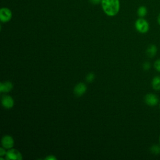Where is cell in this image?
<instances>
[{"label":"cell","mask_w":160,"mask_h":160,"mask_svg":"<svg viewBox=\"0 0 160 160\" xmlns=\"http://www.w3.org/2000/svg\"><path fill=\"white\" fill-rule=\"evenodd\" d=\"M149 150L152 154L154 155H158L160 154V145L158 144H153L150 147Z\"/></svg>","instance_id":"obj_13"},{"label":"cell","mask_w":160,"mask_h":160,"mask_svg":"<svg viewBox=\"0 0 160 160\" xmlns=\"http://www.w3.org/2000/svg\"><path fill=\"white\" fill-rule=\"evenodd\" d=\"M12 18V12L8 8H1L0 9V20L2 22H7Z\"/></svg>","instance_id":"obj_4"},{"label":"cell","mask_w":160,"mask_h":160,"mask_svg":"<svg viewBox=\"0 0 160 160\" xmlns=\"http://www.w3.org/2000/svg\"><path fill=\"white\" fill-rule=\"evenodd\" d=\"M1 102L3 107L6 109L11 108L14 105V100L13 99L8 95L3 96L1 99Z\"/></svg>","instance_id":"obj_8"},{"label":"cell","mask_w":160,"mask_h":160,"mask_svg":"<svg viewBox=\"0 0 160 160\" xmlns=\"http://www.w3.org/2000/svg\"><path fill=\"white\" fill-rule=\"evenodd\" d=\"M1 144L5 149L12 148L14 146L13 138L9 135L4 136L1 139Z\"/></svg>","instance_id":"obj_5"},{"label":"cell","mask_w":160,"mask_h":160,"mask_svg":"<svg viewBox=\"0 0 160 160\" xmlns=\"http://www.w3.org/2000/svg\"><path fill=\"white\" fill-rule=\"evenodd\" d=\"M157 22H158V24L160 26V12H159V14L158 16V18H157Z\"/></svg>","instance_id":"obj_19"},{"label":"cell","mask_w":160,"mask_h":160,"mask_svg":"<svg viewBox=\"0 0 160 160\" xmlns=\"http://www.w3.org/2000/svg\"><path fill=\"white\" fill-rule=\"evenodd\" d=\"M7 159H21V153L16 149H9L6 154Z\"/></svg>","instance_id":"obj_6"},{"label":"cell","mask_w":160,"mask_h":160,"mask_svg":"<svg viewBox=\"0 0 160 160\" xmlns=\"http://www.w3.org/2000/svg\"><path fill=\"white\" fill-rule=\"evenodd\" d=\"M158 52V48L154 44L149 45L146 49V54L149 58H153L156 56Z\"/></svg>","instance_id":"obj_10"},{"label":"cell","mask_w":160,"mask_h":160,"mask_svg":"<svg viewBox=\"0 0 160 160\" xmlns=\"http://www.w3.org/2000/svg\"><path fill=\"white\" fill-rule=\"evenodd\" d=\"M144 102L148 106L154 107L158 104L159 98L155 94L148 93L144 96Z\"/></svg>","instance_id":"obj_3"},{"label":"cell","mask_w":160,"mask_h":160,"mask_svg":"<svg viewBox=\"0 0 160 160\" xmlns=\"http://www.w3.org/2000/svg\"><path fill=\"white\" fill-rule=\"evenodd\" d=\"M103 11L109 16H116L120 9L119 0H101Z\"/></svg>","instance_id":"obj_1"},{"label":"cell","mask_w":160,"mask_h":160,"mask_svg":"<svg viewBox=\"0 0 160 160\" xmlns=\"http://www.w3.org/2000/svg\"><path fill=\"white\" fill-rule=\"evenodd\" d=\"M89 1L93 4H98L101 2V0H89Z\"/></svg>","instance_id":"obj_18"},{"label":"cell","mask_w":160,"mask_h":160,"mask_svg":"<svg viewBox=\"0 0 160 160\" xmlns=\"http://www.w3.org/2000/svg\"><path fill=\"white\" fill-rule=\"evenodd\" d=\"M151 86L154 90L160 91V76H156L152 78Z\"/></svg>","instance_id":"obj_11"},{"label":"cell","mask_w":160,"mask_h":160,"mask_svg":"<svg viewBox=\"0 0 160 160\" xmlns=\"http://www.w3.org/2000/svg\"><path fill=\"white\" fill-rule=\"evenodd\" d=\"M87 87L85 84L82 82H79L77 84L74 88V93L77 96H81L86 91Z\"/></svg>","instance_id":"obj_7"},{"label":"cell","mask_w":160,"mask_h":160,"mask_svg":"<svg viewBox=\"0 0 160 160\" xmlns=\"http://www.w3.org/2000/svg\"><path fill=\"white\" fill-rule=\"evenodd\" d=\"M154 68L157 71L160 72V59L155 61V62H154Z\"/></svg>","instance_id":"obj_14"},{"label":"cell","mask_w":160,"mask_h":160,"mask_svg":"<svg viewBox=\"0 0 160 160\" xmlns=\"http://www.w3.org/2000/svg\"><path fill=\"white\" fill-rule=\"evenodd\" d=\"M138 16L139 18H144L148 14V9L145 6H141L138 8L137 10Z\"/></svg>","instance_id":"obj_12"},{"label":"cell","mask_w":160,"mask_h":160,"mask_svg":"<svg viewBox=\"0 0 160 160\" xmlns=\"http://www.w3.org/2000/svg\"><path fill=\"white\" fill-rule=\"evenodd\" d=\"M159 143H160V136H159Z\"/></svg>","instance_id":"obj_21"},{"label":"cell","mask_w":160,"mask_h":160,"mask_svg":"<svg viewBox=\"0 0 160 160\" xmlns=\"http://www.w3.org/2000/svg\"><path fill=\"white\" fill-rule=\"evenodd\" d=\"M136 29L140 33H146L149 29V24L147 20L143 18H139L138 19L134 24Z\"/></svg>","instance_id":"obj_2"},{"label":"cell","mask_w":160,"mask_h":160,"mask_svg":"<svg viewBox=\"0 0 160 160\" xmlns=\"http://www.w3.org/2000/svg\"><path fill=\"white\" fill-rule=\"evenodd\" d=\"M94 77H95L94 74L92 73V72H90V73H89V74L87 75V76H86V81H87L88 82H92V81L94 80Z\"/></svg>","instance_id":"obj_15"},{"label":"cell","mask_w":160,"mask_h":160,"mask_svg":"<svg viewBox=\"0 0 160 160\" xmlns=\"http://www.w3.org/2000/svg\"><path fill=\"white\" fill-rule=\"evenodd\" d=\"M52 158H53L54 159H56V158H54V157H52H52H50V156L48 157L46 159H52Z\"/></svg>","instance_id":"obj_20"},{"label":"cell","mask_w":160,"mask_h":160,"mask_svg":"<svg viewBox=\"0 0 160 160\" xmlns=\"http://www.w3.org/2000/svg\"><path fill=\"white\" fill-rule=\"evenodd\" d=\"M151 66L150 62H148V61L144 62L142 64V68L144 71H148L151 68Z\"/></svg>","instance_id":"obj_16"},{"label":"cell","mask_w":160,"mask_h":160,"mask_svg":"<svg viewBox=\"0 0 160 160\" xmlns=\"http://www.w3.org/2000/svg\"><path fill=\"white\" fill-rule=\"evenodd\" d=\"M12 84L10 81H5L0 84V92H8L12 89Z\"/></svg>","instance_id":"obj_9"},{"label":"cell","mask_w":160,"mask_h":160,"mask_svg":"<svg viewBox=\"0 0 160 160\" xmlns=\"http://www.w3.org/2000/svg\"><path fill=\"white\" fill-rule=\"evenodd\" d=\"M4 149V148H0V156L1 157L3 156H5L6 154V152Z\"/></svg>","instance_id":"obj_17"},{"label":"cell","mask_w":160,"mask_h":160,"mask_svg":"<svg viewBox=\"0 0 160 160\" xmlns=\"http://www.w3.org/2000/svg\"><path fill=\"white\" fill-rule=\"evenodd\" d=\"M159 108H160V104H159Z\"/></svg>","instance_id":"obj_22"}]
</instances>
